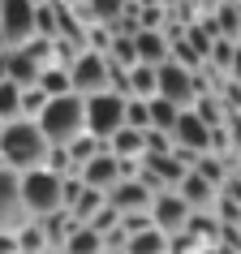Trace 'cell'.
Listing matches in <instances>:
<instances>
[{
	"label": "cell",
	"mask_w": 241,
	"mask_h": 254,
	"mask_svg": "<svg viewBox=\"0 0 241 254\" xmlns=\"http://www.w3.org/2000/svg\"><path fill=\"white\" fill-rule=\"evenodd\" d=\"M120 254H125V250H120Z\"/></svg>",
	"instance_id": "37"
},
{
	"label": "cell",
	"mask_w": 241,
	"mask_h": 254,
	"mask_svg": "<svg viewBox=\"0 0 241 254\" xmlns=\"http://www.w3.org/2000/svg\"><path fill=\"white\" fill-rule=\"evenodd\" d=\"M69 91L78 99H91V95L108 91V56L99 52H82L73 65H69Z\"/></svg>",
	"instance_id": "6"
},
{
	"label": "cell",
	"mask_w": 241,
	"mask_h": 254,
	"mask_svg": "<svg viewBox=\"0 0 241 254\" xmlns=\"http://www.w3.org/2000/svg\"><path fill=\"white\" fill-rule=\"evenodd\" d=\"M4 82H13L17 91H26L39 82V61L26 52V48H13V52H4Z\"/></svg>",
	"instance_id": "13"
},
{
	"label": "cell",
	"mask_w": 241,
	"mask_h": 254,
	"mask_svg": "<svg viewBox=\"0 0 241 254\" xmlns=\"http://www.w3.org/2000/svg\"><path fill=\"white\" fill-rule=\"evenodd\" d=\"M43 173H52V177H78V173H73V164H69V151L65 147H48V155H43Z\"/></svg>",
	"instance_id": "28"
},
{
	"label": "cell",
	"mask_w": 241,
	"mask_h": 254,
	"mask_svg": "<svg viewBox=\"0 0 241 254\" xmlns=\"http://www.w3.org/2000/svg\"><path fill=\"white\" fill-rule=\"evenodd\" d=\"M117 224H120V215L112 211V207H104V211L95 215L91 224H82V228H91V233H99V237H104V233H112V228H117Z\"/></svg>",
	"instance_id": "33"
},
{
	"label": "cell",
	"mask_w": 241,
	"mask_h": 254,
	"mask_svg": "<svg viewBox=\"0 0 241 254\" xmlns=\"http://www.w3.org/2000/svg\"><path fill=\"white\" fill-rule=\"evenodd\" d=\"M78 181L86 190H95V194H104V198H108V190H117L120 181H125V173H120V160H112L108 151H99L91 164H82V168H78Z\"/></svg>",
	"instance_id": "9"
},
{
	"label": "cell",
	"mask_w": 241,
	"mask_h": 254,
	"mask_svg": "<svg viewBox=\"0 0 241 254\" xmlns=\"http://www.w3.org/2000/svg\"><path fill=\"white\" fill-rule=\"evenodd\" d=\"M147 228H151V215H147V211L120 215V233H125V237H138V233H147Z\"/></svg>",
	"instance_id": "32"
},
{
	"label": "cell",
	"mask_w": 241,
	"mask_h": 254,
	"mask_svg": "<svg viewBox=\"0 0 241 254\" xmlns=\"http://www.w3.org/2000/svg\"><path fill=\"white\" fill-rule=\"evenodd\" d=\"M104 207H108V198H104V194H95V190H86V186H82V194H78V202L69 207V215H73L78 224H91V220H95L99 211H104Z\"/></svg>",
	"instance_id": "20"
},
{
	"label": "cell",
	"mask_w": 241,
	"mask_h": 254,
	"mask_svg": "<svg viewBox=\"0 0 241 254\" xmlns=\"http://www.w3.org/2000/svg\"><path fill=\"white\" fill-rule=\"evenodd\" d=\"M9 121H22V91L13 82H0V125Z\"/></svg>",
	"instance_id": "27"
},
{
	"label": "cell",
	"mask_w": 241,
	"mask_h": 254,
	"mask_svg": "<svg viewBox=\"0 0 241 254\" xmlns=\"http://www.w3.org/2000/svg\"><path fill=\"white\" fill-rule=\"evenodd\" d=\"M13 241H17V254H52V250H48V241H43V228L35 224V220H26V224L17 228Z\"/></svg>",
	"instance_id": "22"
},
{
	"label": "cell",
	"mask_w": 241,
	"mask_h": 254,
	"mask_svg": "<svg viewBox=\"0 0 241 254\" xmlns=\"http://www.w3.org/2000/svg\"><path fill=\"white\" fill-rule=\"evenodd\" d=\"M155 95L185 112V108H194V99H198V82H194V73L177 69L173 61H164V65L155 69Z\"/></svg>",
	"instance_id": "7"
},
{
	"label": "cell",
	"mask_w": 241,
	"mask_h": 254,
	"mask_svg": "<svg viewBox=\"0 0 241 254\" xmlns=\"http://www.w3.org/2000/svg\"><path fill=\"white\" fill-rule=\"evenodd\" d=\"M125 129H138V134H147V129H151L147 99H125Z\"/></svg>",
	"instance_id": "29"
},
{
	"label": "cell",
	"mask_w": 241,
	"mask_h": 254,
	"mask_svg": "<svg viewBox=\"0 0 241 254\" xmlns=\"http://www.w3.org/2000/svg\"><path fill=\"white\" fill-rule=\"evenodd\" d=\"M78 194H82V181L78 177H65V186H60V207H73V202H78Z\"/></svg>",
	"instance_id": "34"
},
{
	"label": "cell",
	"mask_w": 241,
	"mask_h": 254,
	"mask_svg": "<svg viewBox=\"0 0 241 254\" xmlns=\"http://www.w3.org/2000/svg\"><path fill=\"white\" fill-rule=\"evenodd\" d=\"M142 155H173V138L147 129V134H142Z\"/></svg>",
	"instance_id": "31"
},
{
	"label": "cell",
	"mask_w": 241,
	"mask_h": 254,
	"mask_svg": "<svg viewBox=\"0 0 241 254\" xmlns=\"http://www.w3.org/2000/svg\"><path fill=\"white\" fill-rule=\"evenodd\" d=\"M177 117H181V108H173L168 99H160V95L147 99V121H151V129H155V134H168V138H173Z\"/></svg>",
	"instance_id": "18"
},
{
	"label": "cell",
	"mask_w": 241,
	"mask_h": 254,
	"mask_svg": "<svg viewBox=\"0 0 241 254\" xmlns=\"http://www.w3.org/2000/svg\"><path fill=\"white\" fill-rule=\"evenodd\" d=\"M108 155H112V160H142V134L120 125L117 134L108 138Z\"/></svg>",
	"instance_id": "17"
},
{
	"label": "cell",
	"mask_w": 241,
	"mask_h": 254,
	"mask_svg": "<svg viewBox=\"0 0 241 254\" xmlns=\"http://www.w3.org/2000/svg\"><path fill=\"white\" fill-rule=\"evenodd\" d=\"M173 147L189 151V155H211V129H207L189 108L177 117V125H173Z\"/></svg>",
	"instance_id": "10"
},
{
	"label": "cell",
	"mask_w": 241,
	"mask_h": 254,
	"mask_svg": "<svg viewBox=\"0 0 241 254\" xmlns=\"http://www.w3.org/2000/svg\"><path fill=\"white\" fill-rule=\"evenodd\" d=\"M43 104H48V95H43L39 86H26V91H22V121H35L43 112Z\"/></svg>",
	"instance_id": "30"
},
{
	"label": "cell",
	"mask_w": 241,
	"mask_h": 254,
	"mask_svg": "<svg viewBox=\"0 0 241 254\" xmlns=\"http://www.w3.org/2000/svg\"><path fill=\"white\" fill-rule=\"evenodd\" d=\"M35 125H39V134L48 147H69L73 138H82L86 129H82V99L78 95H60V99H48L43 104V112L35 117Z\"/></svg>",
	"instance_id": "2"
},
{
	"label": "cell",
	"mask_w": 241,
	"mask_h": 254,
	"mask_svg": "<svg viewBox=\"0 0 241 254\" xmlns=\"http://www.w3.org/2000/svg\"><path fill=\"white\" fill-rule=\"evenodd\" d=\"M35 224L43 228V241H48V250H52V254H60V250H65V241L82 228L69 211H56V215H48V220H35Z\"/></svg>",
	"instance_id": "16"
},
{
	"label": "cell",
	"mask_w": 241,
	"mask_h": 254,
	"mask_svg": "<svg viewBox=\"0 0 241 254\" xmlns=\"http://www.w3.org/2000/svg\"><path fill=\"white\" fill-rule=\"evenodd\" d=\"M35 39V4L30 0H0V43L13 52Z\"/></svg>",
	"instance_id": "5"
},
{
	"label": "cell",
	"mask_w": 241,
	"mask_h": 254,
	"mask_svg": "<svg viewBox=\"0 0 241 254\" xmlns=\"http://www.w3.org/2000/svg\"><path fill=\"white\" fill-rule=\"evenodd\" d=\"M177 198L185 202L189 211H211V207H215V198H220V190H215V186H207L202 177L185 173V181L177 186Z\"/></svg>",
	"instance_id": "15"
},
{
	"label": "cell",
	"mask_w": 241,
	"mask_h": 254,
	"mask_svg": "<svg viewBox=\"0 0 241 254\" xmlns=\"http://www.w3.org/2000/svg\"><path fill=\"white\" fill-rule=\"evenodd\" d=\"M129 99H155V69L147 65L129 69Z\"/></svg>",
	"instance_id": "25"
},
{
	"label": "cell",
	"mask_w": 241,
	"mask_h": 254,
	"mask_svg": "<svg viewBox=\"0 0 241 254\" xmlns=\"http://www.w3.org/2000/svg\"><path fill=\"white\" fill-rule=\"evenodd\" d=\"M43 155H48V142H43L35 121H9V125H0V168L22 177V173L43 168Z\"/></svg>",
	"instance_id": "1"
},
{
	"label": "cell",
	"mask_w": 241,
	"mask_h": 254,
	"mask_svg": "<svg viewBox=\"0 0 241 254\" xmlns=\"http://www.w3.org/2000/svg\"><path fill=\"white\" fill-rule=\"evenodd\" d=\"M134 56H138V65L160 69L168 61V35L164 30H134Z\"/></svg>",
	"instance_id": "14"
},
{
	"label": "cell",
	"mask_w": 241,
	"mask_h": 254,
	"mask_svg": "<svg viewBox=\"0 0 241 254\" xmlns=\"http://www.w3.org/2000/svg\"><path fill=\"white\" fill-rule=\"evenodd\" d=\"M48 99H60V95H73L69 91V69H60V65H48V69H39V82H35Z\"/></svg>",
	"instance_id": "19"
},
{
	"label": "cell",
	"mask_w": 241,
	"mask_h": 254,
	"mask_svg": "<svg viewBox=\"0 0 241 254\" xmlns=\"http://www.w3.org/2000/svg\"><path fill=\"white\" fill-rule=\"evenodd\" d=\"M237 17H241V4H237Z\"/></svg>",
	"instance_id": "36"
},
{
	"label": "cell",
	"mask_w": 241,
	"mask_h": 254,
	"mask_svg": "<svg viewBox=\"0 0 241 254\" xmlns=\"http://www.w3.org/2000/svg\"><path fill=\"white\" fill-rule=\"evenodd\" d=\"M26 224L22 202H17V177L9 168H0V233H17Z\"/></svg>",
	"instance_id": "12"
},
{
	"label": "cell",
	"mask_w": 241,
	"mask_h": 254,
	"mask_svg": "<svg viewBox=\"0 0 241 254\" xmlns=\"http://www.w3.org/2000/svg\"><path fill=\"white\" fill-rule=\"evenodd\" d=\"M35 39H56V0H39L35 4Z\"/></svg>",
	"instance_id": "24"
},
{
	"label": "cell",
	"mask_w": 241,
	"mask_h": 254,
	"mask_svg": "<svg viewBox=\"0 0 241 254\" xmlns=\"http://www.w3.org/2000/svg\"><path fill=\"white\" fill-rule=\"evenodd\" d=\"M60 186H65V177H52L35 168V173H22L17 177V202H22V215L26 220H48V215L65 211L60 207Z\"/></svg>",
	"instance_id": "3"
},
{
	"label": "cell",
	"mask_w": 241,
	"mask_h": 254,
	"mask_svg": "<svg viewBox=\"0 0 241 254\" xmlns=\"http://www.w3.org/2000/svg\"><path fill=\"white\" fill-rule=\"evenodd\" d=\"M108 207L117 215H134V211H151V190L142 181H120L117 190H108Z\"/></svg>",
	"instance_id": "11"
},
{
	"label": "cell",
	"mask_w": 241,
	"mask_h": 254,
	"mask_svg": "<svg viewBox=\"0 0 241 254\" xmlns=\"http://www.w3.org/2000/svg\"><path fill=\"white\" fill-rule=\"evenodd\" d=\"M237 250H241V228H237Z\"/></svg>",
	"instance_id": "35"
},
{
	"label": "cell",
	"mask_w": 241,
	"mask_h": 254,
	"mask_svg": "<svg viewBox=\"0 0 241 254\" xmlns=\"http://www.w3.org/2000/svg\"><path fill=\"white\" fill-rule=\"evenodd\" d=\"M120 125H125V99L112 91L104 95H91V99H82V129L91 138H99V142H108V138L117 134Z\"/></svg>",
	"instance_id": "4"
},
{
	"label": "cell",
	"mask_w": 241,
	"mask_h": 254,
	"mask_svg": "<svg viewBox=\"0 0 241 254\" xmlns=\"http://www.w3.org/2000/svg\"><path fill=\"white\" fill-rule=\"evenodd\" d=\"M60 254H104V237L91 233V228H78V233L65 241V250H60Z\"/></svg>",
	"instance_id": "26"
},
{
	"label": "cell",
	"mask_w": 241,
	"mask_h": 254,
	"mask_svg": "<svg viewBox=\"0 0 241 254\" xmlns=\"http://www.w3.org/2000/svg\"><path fill=\"white\" fill-rule=\"evenodd\" d=\"M125 254H168V237H164V233H155V228H147V233L129 237Z\"/></svg>",
	"instance_id": "23"
},
{
	"label": "cell",
	"mask_w": 241,
	"mask_h": 254,
	"mask_svg": "<svg viewBox=\"0 0 241 254\" xmlns=\"http://www.w3.org/2000/svg\"><path fill=\"white\" fill-rule=\"evenodd\" d=\"M65 151H69V164H73V173H78L82 164H91L99 151H108V142H99V138H91V134H82V138H73Z\"/></svg>",
	"instance_id": "21"
},
{
	"label": "cell",
	"mask_w": 241,
	"mask_h": 254,
	"mask_svg": "<svg viewBox=\"0 0 241 254\" xmlns=\"http://www.w3.org/2000/svg\"><path fill=\"white\" fill-rule=\"evenodd\" d=\"M151 228L155 233H164V237H177V233H185V220H189V207L181 198H177V190H168V194H155L151 198Z\"/></svg>",
	"instance_id": "8"
}]
</instances>
